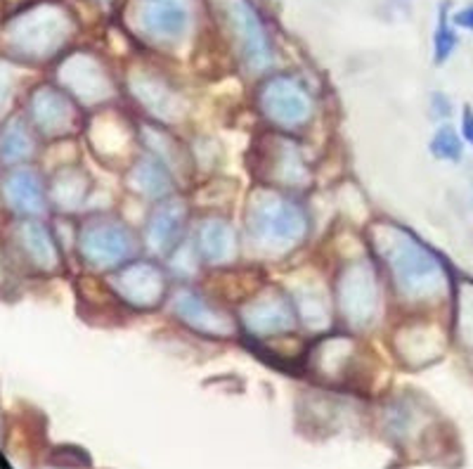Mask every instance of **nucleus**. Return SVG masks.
<instances>
[{
	"instance_id": "nucleus-1",
	"label": "nucleus",
	"mask_w": 473,
	"mask_h": 469,
	"mask_svg": "<svg viewBox=\"0 0 473 469\" xmlns=\"http://www.w3.org/2000/svg\"><path fill=\"white\" fill-rule=\"evenodd\" d=\"M308 232V216L299 202L274 192H254L246 213V235L263 254H287Z\"/></svg>"
},
{
	"instance_id": "nucleus-2",
	"label": "nucleus",
	"mask_w": 473,
	"mask_h": 469,
	"mask_svg": "<svg viewBox=\"0 0 473 469\" xmlns=\"http://www.w3.org/2000/svg\"><path fill=\"white\" fill-rule=\"evenodd\" d=\"M391 249L384 257L400 295L405 299H431L441 295L445 287V266L433 251L405 230L391 232Z\"/></svg>"
},
{
	"instance_id": "nucleus-3",
	"label": "nucleus",
	"mask_w": 473,
	"mask_h": 469,
	"mask_svg": "<svg viewBox=\"0 0 473 469\" xmlns=\"http://www.w3.org/2000/svg\"><path fill=\"white\" fill-rule=\"evenodd\" d=\"M133 26L152 45H178L192 29V0H135Z\"/></svg>"
},
{
	"instance_id": "nucleus-4",
	"label": "nucleus",
	"mask_w": 473,
	"mask_h": 469,
	"mask_svg": "<svg viewBox=\"0 0 473 469\" xmlns=\"http://www.w3.org/2000/svg\"><path fill=\"white\" fill-rule=\"evenodd\" d=\"M258 107L263 117L280 128H299L308 124L312 114V100L308 90L296 79L274 76L258 88Z\"/></svg>"
},
{
	"instance_id": "nucleus-5",
	"label": "nucleus",
	"mask_w": 473,
	"mask_h": 469,
	"mask_svg": "<svg viewBox=\"0 0 473 469\" xmlns=\"http://www.w3.org/2000/svg\"><path fill=\"white\" fill-rule=\"evenodd\" d=\"M83 261L95 270H109L131 257L135 244L133 235L118 220L97 219L83 228L79 238Z\"/></svg>"
},
{
	"instance_id": "nucleus-6",
	"label": "nucleus",
	"mask_w": 473,
	"mask_h": 469,
	"mask_svg": "<svg viewBox=\"0 0 473 469\" xmlns=\"http://www.w3.org/2000/svg\"><path fill=\"white\" fill-rule=\"evenodd\" d=\"M69 33V19L62 10L52 5L33 7L32 13L19 17L13 26V36L26 57H45L62 45Z\"/></svg>"
},
{
	"instance_id": "nucleus-7",
	"label": "nucleus",
	"mask_w": 473,
	"mask_h": 469,
	"mask_svg": "<svg viewBox=\"0 0 473 469\" xmlns=\"http://www.w3.org/2000/svg\"><path fill=\"white\" fill-rule=\"evenodd\" d=\"M223 14L235 43H239L244 62L251 70H265L273 60V45L265 26L246 0H225Z\"/></svg>"
},
{
	"instance_id": "nucleus-8",
	"label": "nucleus",
	"mask_w": 473,
	"mask_h": 469,
	"mask_svg": "<svg viewBox=\"0 0 473 469\" xmlns=\"http://www.w3.org/2000/svg\"><path fill=\"white\" fill-rule=\"evenodd\" d=\"M339 299H341V311L348 323L357 327L367 325L376 311V299H379L372 268L362 263L348 268V273L339 282Z\"/></svg>"
},
{
	"instance_id": "nucleus-9",
	"label": "nucleus",
	"mask_w": 473,
	"mask_h": 469,
	"mask_svg": "<svg viewBox=\"0 0 473 469\" xmlns=\"http://www.w3.org/2000/svg\"><path fill=\"white\" fill-rule=\"evenodd\" d=\"M242 320L246 330L254 334H282L293 330L296 315H293L292 301L280 292H263L242 311Z\"/></svg>"
},
{
	"instance_id": "nucleus-10",
	"label": "nucleus",
	"mask_w": 473,
	"mask_h": 469,
	"mask_svg": "<svg viewBox=\"0 0 473 469\" xmlns=\"http://www.w3.org/2000/svg\"><path fill=\"white\" fill-rule=\"evenodd\" d=\"M32 119L38 126V131L48 138H60L67 136L79 124V114L74 105L69 102L67 95L51 86H41L32 95Z\"/></svg>"
},
{
	"instance_id": "nucleus-11",
	"label": "nucleus",
	"mask_w": 473,
	"mask_h": 469,
	"mask_svg": "<svg viewBox=\"0 0 473 469\" xmlns=\"http://www.w3.org/2000/svg\"><path fill=\"white\" fill-rule=\"evenodd\" d=\"M173 311L190 330H197L209 337H227L235 332V320L227 313L211 306L209 301L192 292H182L175 296Z\"/></svg>"
},
{
	"instance_id": "nucleus-12",
	"label": "nucleus",
	"mask_w": 473,
	"mask_h": 469,
	"mask_svg": "<svg viewBox=\"0 0 473 469\" xmlns=\"http://www.w3.org/2000/svg\"><path fill=\"white\" fill-rule=\"evenodd\" d=\"M163 276L152 263H135L118 273V295L125 304L150 311L163 296Z\"/></svg>"
},
{
	"instance_id": "nucleus-13",
	"label": "nucleus",
	"mask_w": 473,
	"mask_h": 469,
	"mask_svg": "<svg viewBox=\"0 0 473 469\" xmlns=\"http://www.w3.org/2000/svg\"><path fill=\"white\" fill-rule=\"evenodd\" d=\"M187 209L181 200L163 202L162 207L152 213L147 230H144V244L154 254H169L175 244L181 242L182 228H185Z\"/></svg>"
},
{
	"instance_id": "nucleus-14",
	"label": "nucleus",
	"mask_w": 473,
	"mask_h": 469,
	"mask_svg": "<svg viewBox=\"0 0 473 469\" xmlns=\"http://www.w3.org/2000/svg\"><path fill=\"white\" fill-rule=\"evenodd\" d=\"M197 249L209 263H230L236 254L235 230L227 220L206 219L197 232Z\"/></svg>"
},
{
	"instance_id": "nucleus-15",
	"label": "nucleus",
	"mask_w": 473,
	"mask_h": 469,
	"mask_svg": "<svg viewBox=\"0 0 473 469\" xmlns=\"http://www.w3.org/2000/svg\"><path fill=\"white\" fill-rule=\"evenodd\" d=\"M19 247L26 254L29 263L36 266L43 273H52V270L62 268V258L57 251V244L52 242L51 232L45 230L41 223H22L19 226Z\"/></svg>"
},
{
	"instance_id": "nucleus-16",
	"label": "nucleus",
	"mask_w": 473,
	"mask_h": 469,
	"mask_svg": "<svg viewBox=\"0 0 473 469\" xmlns=\"http://www.w3.org/2000/svg\"><path fill=\"white\" fill-rule=\"evenodd\" d=\"M5 197L7 204L24 216H36L45 211L43 183L33 171H17V174L7 175Z\"/></svg>"
},
{
	"instance_id": "nucleus-17",
	"label": "nucleus",
	"mask_w": 473,
	"mask_h": 469,
	"mask_svg": "<svg viewBox=\"0 0 473 469\" xmlns=\"http://www.w3.org/2000/svg\"><path fill=\"white\" fill-rule=\"evenodd\" d=\"M265 159V178H273V181L287 183V185H301V183L308 181V169H305L303 159H301L299 150L293 147V143L280 138L270 143V159Z\"/></svg>"
},
{
	"instance_id": "nucleus-18",
	"label": "nucleus",
	"mask_w": 473,
	"mask_h": 469,
	"mask_svg": "<svg viewBox=\"0 0 473 469\" xmlns=\"http://www.w3.org/2000/svg\"><path fill=\"white\" fill-rule=\"evenodd\" d=\"M133 190L147 194V197H166L173 190L169 171L156 159H143L135 164V169L128 174Z\"/></svg>"
},
{
	"instance_id": "nucleus-19",
	"label": "nucleus",
	"mask_w": 473,
	"mask_h": 469,
	"mask_svg": "<svg viewBox=\"0 0 473 469\" xmlns=\"http://www.w3.org/2000/svg\"><path fill=\"white\" fill-rule=\"evenodd\" d=\"M33 140L22 121H10L3 131V162H19L32 155Z\"/></svg>"
},
{
	"instance_id": "nucleus-20",
	"label": "nucleus",
	"mask_w": 473,
	"mask_h": 469,
	"mask_svg": "<svg viewBox=\"0 0 473 469\" xmlns=\"http://www.w3.org/2000/svg\"><path fill=\"white\" fill-rule=\"evenodd\" d=\"M457 33L452 32V26L448 22V3H442L441 14H438V26L436 36H433V51H436V64H445L450 60V55L457 48Z\"/></svg>"
},
{
	"instance_id": "nucleus-21",
	"label": "nucleus",
	"mask_w": 473,
	"mask_h": 469,
	"mask_svg": "<svg viewBox=\"0 0 473 469\" xmlns=\"http://www.w3.org/2000/svg\"><path fill=\"white\" fill-rule=\"evenodd\" d=\"M431 152L436 159H448V162H457L461 156V138L455 133V128L442 126L436 133V138L431 143Z\"/></svg>"
},
{
	"instance_id": "nucleus-22",
	"label": "nucleus",
	"mask_w": 473,
	"mask_h": 469,
	"mask_svg": "<svg viewBox=\"0 0 473 469\" xmlns=\"http://www.w3.org/2000/svg\"><path fill=\"white\" fill-rule=\"evenodd\" d=\"M433 112H436L438 119H448L450 112H452V107H450V100L445 95L433 93Z\"/></svg>"
},
{
	"instance_id": "nucleus-23",
	"label": "nucleus",
	"mask_w": 473,
	"mask_h": 469,
	"mask_svg": "<svg viewBox=\"0 0 473 469\" xmlns=\"http://www.w3.org/2000/svg\"><path fill=\"white\" fill-rule=\"evenodd\" d=\"M461 136H464L467 143L473 145V109L471 107L464 109V119H461Z\"/></svg>"
},
{
	"instance_id": "nucleus-24",
	"label": "nucleus",
	"mask_w": 473,
	"mask_h": 469,
	"mask_svg": "<svg viewBox=\"0 0 473 469\" xmlns=\"http://www.w3.org/2000/svg\"><path fill=\"white\" fill-rule=\"evenodd\" d=\"M455 24L461 26V29H471L473 32V5H468L467 10L455 14Z\"/></svg>"
}]
</instances>
